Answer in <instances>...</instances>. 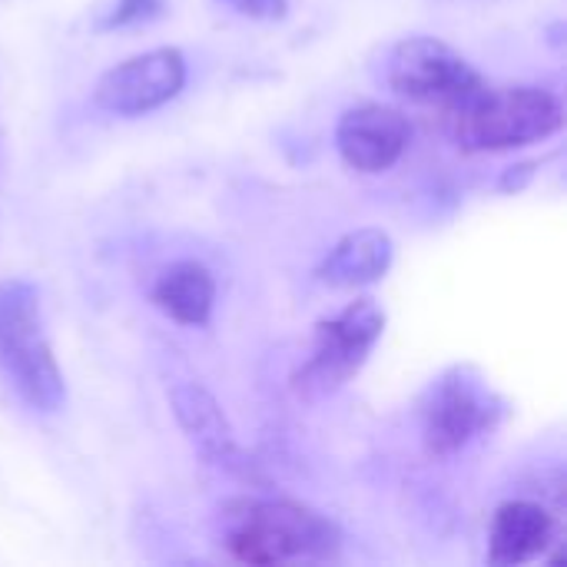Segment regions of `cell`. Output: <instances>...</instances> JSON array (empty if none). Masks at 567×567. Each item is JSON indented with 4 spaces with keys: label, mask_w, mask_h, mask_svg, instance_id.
<instances>
[{
    "label": "cell",
    "mask_w": 567,
    "mask_h": 567,
    "mask_svg": "<svg viewBox=\"0 0 567 567\" xmlns=\"http://www.w3.org/2000/svg\"><path fill=\"white\" fill-rule=\"evenodd\" d=\"M169 409L176 415V425L183 429L186 442L216 468H226L229 475H239L246 482H259L252 458L239 449L236 432L216 402V395L199 382H176L169 389Z\"/></svg>",
    "instance_id": "obj_8"
},
{
    "label": "cell",
    "mask_w": 567,
    "mask_h": 567,
    "mask_svg": "<svg viewBox=\"0 0 567 567\" xmlns=\"http://www.w3.org/2000/svg\"><path fill=\"white\" fill-rule=\"evenodd\" d=\"M186 86V60L176 47H159L136 53L116 66H110L96 86L93 100L100 110L116 113V116H143L169 100L179 96Z\"/></svg>",
    "instance_id": "obj_7"
},
{
    "label": "cell",
    "mask_w": 567,
    "mask_h": 567,
    "mask_svg": "<svg viewBox=\"0 0 567 567\" xmlns=\"http://www.w3.org/2000/svg\"><path fill=\"white\" fill-rule=\"evenodd\" d=\"M150 299L166 319L179 326H206L216 306V279L203 262L183 259L156 276Z\"/></svg>",
    "instance_id": "obj_12"
},
{
    "label": "cell",
    "mask_w": 567,
    "mask_h": 567,
    "mask_svg": "<svg viewBox=\"0 0 567 567\" xmlns=\"http://www.w3.org/2000/svg\"><path fill=\"white\" fill-rule=\"evenodd\" d=\"M219 545L243 565H302L336 561L342 532L322 512L282 498H233L216 518Z\"/></svg>",
    "instance_id": "obj_1"
},
{
    "label": "cell",
    "mask_w": 567,
    "mask_h": 567,
    "mask_svg": "<svg viewBox=\"0 0 567 567\" xmlns=\"http://www.w3.org/2000/svg\"><path fill=\"white\" fill-rule=\"evenodd\" d=\"M395 259V243L382 229H355L342 236L316 269V279L329 289H359L379 282Z\"/></svg>",
    "instance_id": "obj_11"
},
{
    "label": "cell",
    "mask_w": 567,
    "mask_h": 567,
    "mask_svg": "<svg viewBox=\"0 0 567 567\" xmlns=\"http://www.w3.org/2000/svg\"><path fill=\"white\" fill-rule=\"evenodd\" d=\"M382 332H385V312L375 299H355L342 312L322 319L316 326L309 359L292 379L296 392L306 399L339 392L346 382H352L362 372Z\"/></svg>",
    "instance_id": "obj_5"
},
{
    "label": "cell",
    "mask_w": 567,
    "mask_h": 567,
    "mask_svg": "<svg viewBox=\"0 0 567 567\" xmlns=\"http://www.w3.org/2000/svg\"><path fill=\"white\" fill-rule=\"evenodd\" d=\"M558 538V518L548 505L532 498L502 502L488 528V561L518 567L538 561Z\"/></svg>",
    "instance_id": "obj_10"
},
{
    "label": "cell",
    "mask_w": 567,
    "mask_h": 567,
    "mask_svg": "<svg viewBox=\"0 0 567 567\" xmlns=\"http://www.w3.org/2000/svg\"><path fill=\"white\" fill-rule=\"evenodd\" d=\"M219 3L249 20H282L289 10V0H219Z\"/></svg>",
    "instance_id": "obj_14"
},
{
    "label": "cell",
    "mask_w": 567,
    "mask_h": 567,
    "mask_svg": "<svg viewBox=\"0 0 567 567\" xmlns=\"http://www.w3.org/2000/svg\"><path fill=\"white\" fill-rule=\"evenodd\" d=\"M385 83L409 103L452 110L472 96L485 76L439 37H405L385 56Z\"/></svg>",
    "instance_id": "obj_6"
},
{
    "label": "cell",
    "mask_w": 567,
    "mask_h": 567,
    "mask_svg": "<svg viewBox=\"0 0 567 567\" xmlns=\"http://www.w3.org/2000/svg\"><path fill=\"white\" fill-rule=\"evenodd\" d=\"M409 140H412V126L405 113L382 103L352 106L336 123V150L342 163L365 176L392 169L409 150Z\"/></svg>",
    "instance_id": "obj_9"
},
{
    "label": "cell",
    "mask_w": 567,
    "mask_h": 567,
    "mask_svg": "<svg viewBox=\"0 0 567 567\" xmlns=\"http://www.w3.org/2000/svg\"><path fill=\"white\" fill-rule=\"evenodd\" d=\"M502 412L505 402L472 365H455L442 372L419 402L425 452L432 458H449L468 449L475 439L488 435L498 425Z\"/></svg>",
    "instance_id": "obj_4"
},
{
    "label": "cell",
    "mask_w": 567,
    "mask_h": 567,
    "mask_svg": "<svg viewBox=\"0 0 567 567\" xmlns=\"http://www.w3.org/2000/svg\"><path fill=\"white\" fill-rule=\"evenodd\" d=\"M445 130L462 153H498L542 143L565 126L561 100L545 86H488L442 113Z\"/></svg>",
    "instance_id": "obj_2"
},
{
    "label": "cell",
    "mask_w": 567,
    "mask_h": 567,
    "mask_svg": "<svg viewBox=\"0 0 567 567\" xmlns=\"http://www.w3.org/2000/svg\"><path fill=\"white\" fill-rule=\"evenodd\" d=\"M163 13V0H116L106 17L100 20V30H120V27H136L150 23Z\"/></svg>",
    "instance_id": "obj_13"
},
{
    "label": "cell",
    "mask_w": 567,
    "mask_h": 567,
    "mask_svg": "<svg viewBox=\"0 0 567 567\" xmlns=\"http://www.w3.org/2000/svg\"><path fill=\"white\" fill-rule=\"evenodd\" d=\"M0 375L40 415L66 405V382L43 329L40 292L27 279L0 282Z\"/></svg>",
    "instance_id": "obj_3"
}]
</instances>
